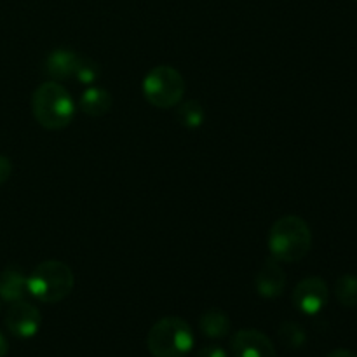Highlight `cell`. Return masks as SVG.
Wrapping results in <instances>:
<instances>
[{"mask_svg": "<svg viewBox=\"0 0 357 357\" xmlns=\"http://www.w3.org/2000/svg\"><path fill=\"white\" fill-rule=\"evenodd\" d=\"M312 248V232L300 216L288 215L279 218L268 232V250L274 260L296 264Z\"/></svg>", "mask_w": 357, "mask_h": 357, "instance_id": "cell-1", "label": "cell"}, {"mask_svg": "<svg viewBox=\"0 0 357 357\" xmlns=\"http://www.w3.org/2000/svg\"><path fill=\"white\" fill-rule=\"evenodd\" d=\"M31 112L42 128L59 131L72 122L75 105L68 91L56 80H47L35 89L31 96Z\"/></svg>", "mask_w": 357, "mask_h": 357, "instance_id": "cell-2", "label": "cell"}, {"mask_svg": "<svg viewBox=\"0 0 357 357\" xmlns=\"http://www.w3.org/2000/svg\"><path fill=\"white\" fill-rule=\"evenodd\" d=\"M28 293L42 303H59L75 286L73 272L65 261L45 260L26 278Z\"/></svg>", "mask_w": 357, "mask_h": 357, "instance_id": "cell-3", "label": "cell"}, {"mask_svg": "<svg viewBox=\"0 0 357 357\" xmlns=\"http://www.w3.org/2000/svg\"><path fill=\"white\" fill-rule=\"evenodd\" d=\"M146 347L153 357H185L194 347V333L181 317H162L150 328Z\"/></svg>", "mask_w": 357, "mask_h": 357, "instance_id": "cell-4", "label": "cell"}, {"mask_svg": "<svg viewBox=\"0 0 357 357\" xmlns=\"http://www.w3.org/2000/svg\"><path fill=\"white\" fill-rule=\"evenodd\" d=\"M143 96L155 108H173L185 94V79L176 68L160 65L150 70L143 79Z\"/></svg>", "mask_w": 357, "mask_h": 357, "instance_id": "cell-5", "label": "cell"}, {"mask_svg": "<svg viewBox=\"0 0 357 357\" xmlns=\"http://www.w3.org/2000/svg\"><path fill=\"white\" fill-rule=\"evenodd\" d=\"M291 298L296 310H300L305 316H316L328 305L330 289H328L324 279L312 275V278H305L295 286Z\"/></svg>", "mask_w": 357, "mask_h": 357, "instance_id": "cell-6", "label": "cell"}, {"mask_svg": "<svg viewBox=\"0 0 357 357\" xmlns=\"http://www.w3.org/2000/svg\"><path fill=\"white\" fill-rule=\"evenodd\" d=\"M42 324L40 310L30 302L10 303L9 310L6 314V326L10 331V335L17 338H31L38 333Z\"/></svg>", "mask_w": 357, "mask_h": 357, "instance_id": "cell-7", "label": "cell"}, {"mask_svg": "<svg viewBox=\"0 0 357 357\" xmlns=\"http://www.w3.org/2000/svg\"><path fill=\"white\" fill-rule=\"evenodd\" d=\"M234 357H278L271 338L258 330H241L230 342Z\"/></svg>", "mask_w": 357, "mask_h": 357, "instance_id": "cell-8", "label": "cell"}, {"mask_svg": "<svg viewBox=\"0 0 357 357\" xmlns=\"http://www.w3.org/2000/svg\"><path fill=\"white\" fill-rule=\"evenodd\" d=\"M255 288L257 293L264 298H278L284 293L286 288V272L282 271L278 260L271 258L261 265L260 272L255 279Z\"/></svg>", "mask_w": 357, "mask_h": 357, "instance_id": "cell-9", "label": "cell"}, {"mask_svg": "<svg viewBox=\"0 0 357 357\" xmlns=\"http://www.w3.org/2000/svg\"><path fill=\"white\" fill-rule=\"evenodd\" d=\"M80 61V56L75 54L70 49H54L49 52L45 58L44 70L51 80H65L75 75L77 65Z\"/></svg>", "mask_w": 357, "mask_h": 357, "instance_id": "cell-10", "label": "cell"}, {"mask_svg": "<svg viewBox=\"0 0 357 357\" xmlns=\"http://www.w3.org/2000/svg\"><path fill=\"white\" fill-rule=\"evenodd\" d=\"M28 293L26 275L16 267H9L0 274V298L3 302H20Z\"/></svg>", "mask_w": 357, "mask_h": 357, "instance_id": "cell-11", "label": "cell"}, {"mask_svg": "<svg viewBox=\"0 0 357 357\" xmlns=\"http://www.w3.org/2000/svg\"><path fill=\"white\" fill-rule=\"evenodd\" d=\"M80 112L89 117H103L112 108V96L101 87H87L79 100Z\"/></svg>", "mask_w": 357, "mask_h": 357, "instance_id": "cell-12", "label": "cell"}, {"mask_svg": "<svg viewBox=\"0 0 357 357\" xmlns=\"http://www.w3.org/2000/svg\"><path fill=\"white\" fill-rule=\"evenodd\" d=\"M230 319L223 310L220 309H209L199 319V328H201L202 335L208 338L218 340V338H225L230 333Z\"/></svg>", "mask_w": 357, "mask_h": 357, "instance_id": "cell-13", "label": "cell"}, {"mask_svg": "<svg viewBox=\"0 0 357 357\" xmlns=\"http://www.w3.org/2000/svg\"><path fill=\"white\" fill-rule=\"evenodd\" d=\"M206 117V112L204 107H202L199 101L190 100V101H185V103L178 105V110H176V119L183 128L187 129H197L201 128L202 122H204Z\"/></svg>", "mask_w": 357, "mask_h": 357, "instance_id": "cell-14", "label": "cell"}, {"mask_svg": "<svg viewBox=\"0 0 357 357\" xmlns=\"http://www.w3.org/2000/svg\"><path fill=\"white\" fill-rule=\"evenodd\" d=\"M335 295L345 307H357V275L344 274L335 282Z\"/></svg>", "mask_w": 357, "mask_h": 357, "instance_id": "cell-15", "label": "cell"}, {"mask_svg": "<svg viewBox=\"0 0 357 357\" xmlns=\"http://www.w3.org/2000/svg\"><path fill=\"white\" fill-rule=\"evenodd\" d=\"M279 340L286 345V347L291 349H300L307 342V333L298 323H293V321H286L279 326L278 330Z\"/></svg>", "mask_w": 357, "mask_h": 357, "instance_id": "cell-16", "label": "cell"}, {"mask_svg": "<svg viewBox=\"0 0 357 357\" xmlns=\"http://www.w3.org/2000/svg\"><path fill=\"white\" fill-rule=\"evenodd\" d=\"M73 77L82 84H93L96 82V79L100 77V66L94 61H91V59L80 56V61L79 65H77L75 75Z\"/></svg>", "mask_w": 357, "mask_h": 357, "instance_id": "cell-17", "label": "cell"}, {"mask_svg": "<svg viewBox=\"0 0 357 357\" xmlns=\"http://www.w3.org/2000/svg\"><path fill=\"white\" fill-rule=\"evenodd\" d=\"M10 173H13V164H10V160L7 157L0 155V185L9 180Z\"/></svg>", "mask_w": 357, "mask_h": 357, "instance_id": "cell-18", "label": "cell"}, {"mask_svg": "<svg viewBox=\"0 0 357 357\" xmlns=\"http://www.w3.org/2000/svg\"><path fill=\"white\" fill-rule=\"evenodd\" d=\"M195 357H229L227 352L222 347H216V345H208V347L201 349Z\"/></svg>", "mask_w": 357, "mask_h": 357, "instance_id": "cell-19", "label": "cell"}, {"mask_svg": "<svg viewBox=\"0 0 357 357\" xmlns=\"http://www.w3.org/2000/svg\"><path fill=\"white\" fill-rule=\"evenodd\" d=\"M328 357H357V354L351 351H345V349H338V351H333Z\"/></svg>", "mask_w": 357, "mask_h": 357, "instance_id": "cell-20", "label": "cell"}, {"mask_svg": "<svg viewBox=\"0 0 357 357\" xmlns=\"http://www.w3.org/2000/svg\"><path fill=\"white\" fill-rule=\"evenodd\" d=\"M7 351H9V344H7L6 337H3V335L0 333V357H6Z\"/></svg>", "mask_w": 357, "mask_h": 357, "instance_id": "cell-21", "label": "cell"}, {"mask_svg": "<svg viewBox=\"0 0 357 357\" xmlns=\"http://www.w3.org/2000/svg\"><path fill=\"white\" fill-rule=\"evenodd\" d=\"M356 2H357V0H356Z\"/></svg>", "mask_w": 357, "mask_h": 357, "instance_id": "cell-22", "label": "cell"}]
</instances>
